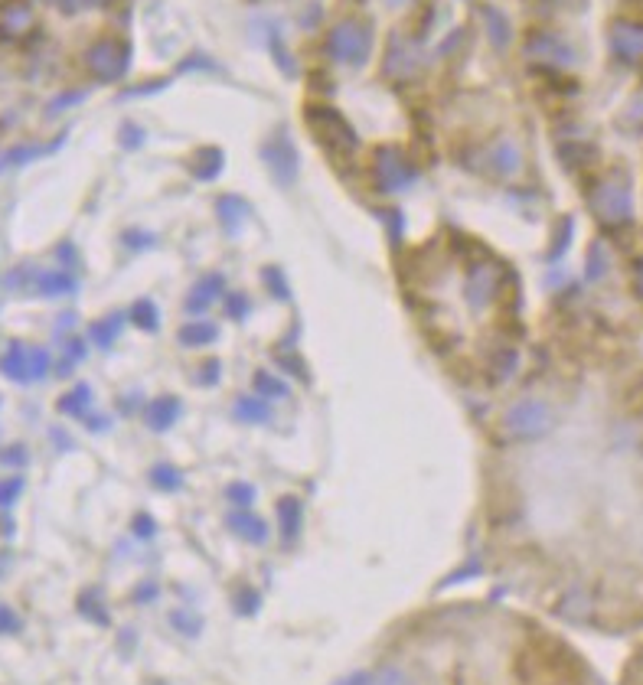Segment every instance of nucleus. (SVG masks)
<instances>
[{"label":"nucleus","instance_id":"nucleus-1","mask_svg":"<svg viewBox=\"0 0 643 685\" xmlns=\"http://www.w3.org/2000/svg\"><path fill=\"white\" fill-rule=\"evenodd\" d=\"M555 428V411L546 398H519L503 411L500 431L510 441H539L552 434Z\"/></svg>","mask_w":643,"mask_h":685},{"label":"nucleus","instance_id":"nucleus-2","mask_svg":"<svg viewBox=\"0 0 643 685\" xmlns=\"http://www.w3.org/2000/svg\"><path fill=\"white\" fill-rule=\"evenodd\" d=\"M591 213L611 229L630 222V216H634V196H630L627 180H621V177L601 180L595 190H591Z\"/></svg>","mask_w":643,"mask_h":685},{"label":"nucleus","instance_id":"nucleus-3","mask_svg":"<svg viewBox=\"0 0 643 685\" xmlns=\"http://www.w3.org/2000/svg\"><path fill=\"white\" fill-rule=\"evenodd\" d=\"M369 46H373V30L356 20L337 23L327 36V53L337 62H343V66H363L369 56Z\"/></svg>","mask_w":643,"mask_h":685},{"label":"nucleus","instance_id":"nucleus-4","mask_svg":"<svg viewBox=\"0 0 643 685\" xmlns=\"http://www.w3.org/2000/svg\"><path fill=\"white\" fill-rule=\"evenodd\" d=\"M307 121L314 124V131L320 134V141H327L333 151H343V154H353L356 147H360V137H356L353 124L346 121L337 108L330 105H311L304 111Z\"/></svg>","mask_w":643,"mask_h":685},{"label":"nucleus","instance_id":"nucleus-5","mask_svg":"<svg viewBox=\"0 0 643 685\" xmlns=\"http://www.w3.org/2000/svg\"><path fill=\"white\" fill-rule=\"evenodd\" d=\"M373 177L382 193H399L418 180V170L399 147H379L373 157Z\"/></svg>","mask_w":643,"mask_h":685},{"label":"nucleus","instance_id":"nucleus-6","mask_svg":"<svg viewBox=\"0 0 643 685\" xmlns=\"http://www.w3.org/2000/svg\"><path fill=\"white\" fill-rule=\"evenodd\" d=\"M500 284H503V271L493 265L490 258H480L474 261L471 268L464 274V301L471 310H487L493 301H497L500 294Z\"/></svg>","mask_w":643,"mask_h":685},{"label":"nucleus","instance_id":"nucleus-7","mask_svg":"<svg viewBox=\"0 0 643 685\" xmlns=\"http://www.w3.org/2000/svg\"><path fill=\"white\" fill-rule=\"evenodd\" d=\"M128 62H131V49L121 40H98L85 53V66L102 82H118L128 72Z\"/></svg>","mask_w":643,"mask_h":685},{"label":"nucleus","instance_id":"nucleus-8","mask_svg":"<svg viewBox=\"0 0 643 685\" xmlns=\"http://www.w3.org/2000/svg\"><path fill=\"white\" fill-rule=\"evenodd\" d=\"M526 56L546 69H565L575 62V49L568 46L562 36L536 30V33H529V40H526Z\"/></svg>","mask_w":643,"mask_h":685},{"label":"nucleus","instance_id":"nucleus-9","mask_svg":"<svg viewBox=\"0 0 643 685\" xmlns=\"http://www.w3.org/2000/svg\"><path fill=\"white\" fill-rule=\"evenodd\" d=\"M262 157L271 167V173H275L278 183H294V177H298V151H294V144L288 141V137L275 134L271 141H265Z\"/></svg>","mask_w":643,"mask_h":685},{"label":"nucleus","instance_id":"nucleus-10","mask_svg":"<svg viewBox=\"0 0 643 685\" xmlns=\"http://www.w3.org/2000/svg\"><path fill=\"white\" fill-rule=\"evenodd\" d=\"M487 167L490 173H497V177H516L519 170H523V147H519L513 137H497L487 151Z\"/></svg>","mask_w":643,"mask_h":685},{"label":"nucleus","instance_id":"nucleus-11","mask_svg":"<svg viewBox=\"0 0 643 685\" xmlns=\"http://www.w3.org/2000/svg\"><path fill=\"white\" fill-rule=\"evenodd\" d=\"M418 66H422V53H418V46L408 43V40H392L389 53H386V76L399 79V82L415 79Z\"/></svg>","mask_w":643,"mask_h":685},{"label":"nucleus","instance_id":"nucleus-12","mask_svg":"<svg viewBox=\"0 0 643 685\" xmlns=\"http://www.w3.org/2000/svg\"><path fill=\"white\" fill-rule=\"evenodd\" d=\"M611 49L617 59L640 62L643 59V23L617 20L611 27Z\"/></svg>","mask_w":643,"mask_h":685},{"label":"nucleus","instance_id":"nucleus-13","mask_svg":"<svg viewBox=\"0 0 643 685\" xmlns=\"http://www.w3.org/2000/svg\"><path fill=\"white\" fill-rule=\"evenodd\" d=\"M33 30H36V17L27 4H17L14 0V4L0 7V40L17 43L23 36H30Z\"/></svg>","mask_w":643,"mask_h":685},{"label":"nucleus","instance_id":"nucleus-14","mask_svg":"<svg viewBox=\"0 0 643 685\" xmlns=\"http://www.w3.org/2000/svg\"><path fill=\"white\" fill-rule=\"evenodd\" d=\"M0 372L14 382H33V346L10 343L7 353L0 356Z\"/></svg>","mask_w":643,"mask_h":685},{"label":"nucleus","instance_id":"nucleus-15","mask_svg":"<svg viewBox=\"0 0 643 685\" xmlns=\"http://www.w3.org/2000/svg\"><path fill=\"white\" fill-rule=\"evenodd\" d=\"M226 526L232 529V535H239V539H242V542H249V545H265V542H268V526H265V519L252 516L249 509H236V513H229Z\"/></svg>","mask_w":643,"mask_h":685},{"label":"nucleus","instance_id":"nucleus-16","mask_svg":"<svg viewBox=\"0 0 643 685\" xmlns=\"http://www.w3.org/2000/svg\"><path fill=\"white\" fill-rule=\"evenodd\" d=\"M222 294V278L219 274H209V278H200L193 284V291L187 297V310L190 314H203L206 307L216 304V297Z\"/></svg>","mask_w":643,"mask_h":685},{"label":"nucleus","instance_id":"nucleus-17","mask_svg":"<svg viewBox=\"0 0 643 685\" xmlns=\"http://www.w3.org/2000/svg\"><path fill=\"white\" fill-rule=\"evenodd\" d=\"M180 402L173 395H164V398H154L151 405H147V425H151L154 431H167L177 425L180 418Z\"/></svg>","mask_w":643,"mask_h":685},{"label":"nucleus","instance_id":"nucleus-18","mask_svg":"<svg viewBox=\"0 0 643 685\" xmlns=\"http://www.w3.org/2000/svg\"><path fill=\"white\" fill-rule=\"evenodd\" d=\"M278 519H281V539L284 542H294L301 532V522H304V506L298 496H284L278 503Z\"/></svg>","mask_w":643,"mask_h":685},{"label":"nucleus","instance_id":"nucleus-19","mask_svg":"<svg viewBox=\"0 0 643 685\" xmlns=\"http://www.w3.org/2000/svg\"><path fill=\"white\" fill-rule=\"evenodd\" d=\"M222 151L219 147H203L200 154L193 157V173H196V180H216L219 177V170H222Z\"/></svg>","mask_w":643,"mask_h":685},{"label":"nucleus","instance_id":"nucleus-20","mask_svg":"<svg viewBox=\"0 0 643 685\" xmlns=\"http://www.w3.org/2000/svg\"><path fill=\"white\" fill-rule=\"evenodd\" d=\"M216 336H219L216 323L196 320V323H187V327L180 330V343H183V346H206V343H213Z\"/></svg>","mask_w":643,"mask_h":685},{"label":"nucleus","instance_id":"nucleus-21","mask_svg":"<svg viewBox=\"0 0 643 685\" xmlns=\"http://www.w3.org/2000/svg\"><path fill=\"white\" fill-rule=\"evenodd\" d=\"M89 405H92L89 385H76V389L59 398V411H63V415H72V418H82L85 411H89Z\"/></svg>","mask_w":643,"mask_h":685},{"label":"nucleus","instance_id":"nucleus-22","mask_svg":"<svg viewBox=\"0 0 643 685\" xmlns=\"http://www.w3.org/2000/svg\"><path fill=\"white\" fill-rule=\"evenodd\" d=\"M236 415L242 421H252V425H265V421L271 418V405L265 402L262 395H258V398H239Z\"/></svg>","mask_w":643,"mask_h":685},{"label":"nucleus","instance_id":"nucleus-23","mask_svg":"<svg viewBox=\"0 0 643 685\" xmlns=\"http://www.w3.org/2000/svg\"><path fill=\"white\" fill-rule=\"evenodd\" d=\"M121 327H125V317H121V314H111V317L98 320L95 327H92V340H95L98 346H102V350H108V346L118 340Z\"/></svg>","mask_w":643,"mask_h":685},{"label":"nucleus","instance_id":"nucleus-24","mask_svg":"<svg viewBox=\"0 0 643 685\" xmlns=\"http://www.w3.org/2000/svg\"><path fill=\"white\" fill-rule=\"evenodd\" d=\"M484 20H487V33H490V40H493V46H506L510 43V36H513V27H510V20H506L500 10H493V7H487L484 10Z\"/></svg>","mask_w":643,"mask_h":685},{"label":"nucleus","instance_id":"nucleus-25","mask_svg":"<svg viewBox=\"0 0 643 685\" xmlns=\"http://www.w3.org/2000/svg\"><path fill=\"white\" fill-rule=\"evenodd\" d=\"M216 209H219L222 226H226L229 232H236V229H239V222H242V216L249 213V209H245V203H242L239 196H222Z\"/></svg>","mask_w":643,"mask_h":685},{"label":"nucleus","instance_id":"nucleus-26","mask_svg":"<svg viewBox=\"0 0 643 685\" xmlns=\"http://www.w3.org/2000/svg\"><path fill=\"white\" fill-rule=\"evenodd\" d=\"M72 288H76V281H72V274H66V271H46L40 278V294H46V297L69 294Z\"/></svg>","mask_w":643,"mask_h":685},{"label":"nucleus","instance_id":"nucleus-27","mask_svg":"<svg viewBox=\"0 0 643 685\" xmlns=\"http://www.w3.org/2000/svg\"><path fill=\"white\" fill-rule=\"evenodd\" d=\"M151 483L157 490H164V493H173V490H180L183 487V473L177 467H170V464H157L151 470Z\"/></svg>","mask_w":643,"mask_h":685},{"label":"nucleus","instance_id":"nucleus-28","mask_svg":"<svg viewBox=\"0 0 643 685\" xmlns=\"http://www.w3.org/2000/svg\"><path fill=\"white\" fill-rule=\"evenodd\" d=\"M128 317H131L134 327H141V330H147V333L160 327V314H157V307H154L151 301H138V304L131 307V314H128Z\"/></svg>","mask_w":643,"mask_h":685},{"label":"nucleus","instance_id":"nucleus-29","mask_svg":"<svg viewBox=\"0 0 643 685\" xmlns=\"http://www.w3.org/2000/svg\"><path fill=\"white\" fill-rule=\"evenodd\" d=\"M252 382H255V392L262 398H284V395H288V385L271 376V372H255Z\"/></svg>","mask_w":643,"mask_h":685},{"label":"nucleus","instance_id":"nucleus-30","mask_svg":"<svg viewBox=\"0 0 643 685\" xmlns=\"http://www.w3.org/2000/svg\"><path fill=\"white\" fill-rule=\"evenodd\" d=\"M170 624L177 627L183 637H200V630H203V620L193 614V610H173L170 614Z\"/></svg>","mask_w":643,"mask_h":685},{"label":"nucleus","instance_id":"nucleus-31","mask_svg":"<svg viewBox=\"0 0 643 685\" xmlns=\"http://www.w3.org/2000/svg\"><path fill=\"white\" fill-rule=\"evenodd\" d=\"M369 685H412V676L402 666H382L376 676H369Z\"/></svg>","mask_w":643,"mask_h":685},{"label":"nucleus","instance_id":"nucleus-32","mask_svg":"<svg viewBox=\"0 0 643 685\" xmlns=\"http://www.w3.org/2000/svg\"><path fill=\"white\" fill-rule=\"evenodd\" d=\"M23 493V480L20 477H10V480H0V509H10Z\"/></svg>","mask_w":643,"mask_h":685},{"label":"nucleus","instance_id":"nucleus-33","mask_svg":"<svg viewBox=\"0 0 643 685\" xmlns=\"http://www.w3.org/2000/svg\"><path fill=\"white\" fill-rule=\"evenodd\" d=\"M604 271H608V252H604V245H595L588 255V278L598 281L604 278Z\"/></svg>","mask_w":643,"mask_h":685},{"label":"nucleus","instance_id":"nucleus-34","mask_svg":"<svg viewBox=\"0 0 643 685\" xmlns=\"http://www.w3.org/2000/svg\"><path fill=\"white\" fill-rule=\"evenodd\" d=\"M572 232H575L572 219H562L559 235H555V242H552V248H549V258H552V261H555V258H562V252L568 248V242H572Z\"/></svg>","mask_w":643,"mask_h":685},{"label":"nucleus","instance_id":"nucleus-35","mask_svg":"<svg viewBox=\"0 0 643 685\" xmlns=\"http://www.w3.org/2000/svg\"><path fill=\"white\" fill-rule=\"evenodd\" d=\"M226 496L232 500V506L249 509V506H252V500H255V490L249 487V483H232V487L226 490Z\"/></svg>","mask_w":643,"mask_h":685},{"label":"nucleus","instance_id":"nucleus-36","mask_svg":"<svg viewBox=\"0 0 643 685\" xmlns=\"http://www.w3.org/2000/svg\"><path fill=\"white\" fill-rule=\"evenodd\" d=\"M493 376H497V379H506V376H510V372L516 369V353L513 350H503V353H497V359H493Z\"/></svg>","mask_w":643,"mask_h":685},{"label":"nucleus","instance_id":"nucleus-37","mask_svg":"<svg viewBox=\"0 0 643 685\" xmlns=\"http://www.w3.org/2000/svg\"><path fill=\"white\" fill-rule=\"evenodd\" d=\"M23 624H20V617L10 610L7 604H0V633H17Z\"/></svg>","mask_w":643,"mask_h":685},{"label":"nucleus","instance_id":"nucleus-38","mask_svg":"<svg viewBox=\"0 0 643 685\" xmlns=\"http://www.w3.org/2000/svg\"><path fill=\"white\" fill-rule=\"evenodd\" d=\"M265 281H268V288L275 291V297H281V301H284V297H288V284H281V274H278V268H268V271H265Z\"/></svg>","mask_w":643,"mask_h":685},{"label":"nucleus","instance_id":"nucleus-39","mask_svg":"<svg viewBox=\"0 0 643 685\" xmlns=\"http://www.w3.org/2000/svg\"><path fill=\"white\" fill-rule=\"evenodd\" d=\"M134 532H138V539H151V535L157 532V522L151 516H138L134 519Z\"/></svg>","mask_w":643,"mask_h":685},{"label":"nucleus","instance_id":"nucleus-40","mask_svg":"<svg viewBox=\"0 0 643 685\" xmlns=\"http://www.w3.org/2000/svg\"><path fill=\"white\" fill-rule=\"evenodd\" d=\"M229 314L242 320L245 314H249V301H245L242 294H232V297H229Z\"/></svg>","mask_w":643,"mask_h":685},{"label":"nucleus","instance_id":"nucleus-41","mask_svg":"<svg viewBox=\"0 0 643 685\" xmlns=\"http://www.w3.org/2000/svg\"><path fill=\"white\" fill-rule=\"evenodd\" d=\"M239 604H242V614H255L258 604H262V601H258V594L242 591V594H239Z\"/></svg>","mask_w":643,"mask_h":685},{"label":"nucleus","instance_id":"nucleus-42","mask_svg":"<svg viewBox=\"0 0 643 685\" xmlns=\"http://www.w3.org/2000/svg\"><path fill=\"white\" fill-rule=\"evenodd\" d=\"M0 460H4V464H23V460H27V451H23V447H10Z\"/></svg>","mask_w":643,"mask_h":685},{"label":"nucleus","instance_id":"nucleus-43","mask_svg":"<svg viewBox=\"0 0 643 685\" xmlns=\"http://www.w3.org/2000/svg\"><path fill=\"white\" fill-rule=\"evenodd\" d=\"M200 382H206V385H216V382H219V363H209V366H203V372H200Z\"/></svg>","mask_w":643,"mask_h":685},{"label":"nucleus","instance_id":"nucleus-44","mask_svg":"<svg viewBox=\"0 0 643 685\" xmlns=\"http://www.w3.org/2000/svg\"><path fill=\"white\" fill-rule=\"evenodd\" d=\"M337 685H369V676H366V672H353V676L340 679Z\"/></svg>","mask_w":643,"mask_h":685},{"label":"nucleus","instance_id":"nucleus-45","mask_svg":"<svg viewBox=\"0 0 643 685\" xmlns=\"http://www.w3.org/2000/svg\"><path fill=\"white\" fill-rule=\"evenodd\" d=\"M121 141L131 144V147H134V144H141V131H134V128H131V131H121Z\"/></svg>","mask_w":643,"mask_h":685},{"label":"nucleus","instance_id":"nucleus-46","mask_svg":"<svg viewBox=\"0 0 643 685\" xmlns=\"http://www.w3.org/2000/svg\"><path fill=\"white\" fill-rule=\"evenodd\" d=\"M637 291L643 297V258H640V265H637Z\"/></svg>","mask_w":643,"mask_h":685},{"label":"nucleus","instance_id":"nucleus-47","mask_svg":"<svg viewBox=\"0 0 643 685\" xmlns=\"http://www.w3.org/2000/svg\"><path fill=\"white\" fill-rule=\"evenodd\" d=\"M7 568H10V558H7V555H0V578L7 575Z\"/></svg>","mask_w":643,"mask_h":685},{"label":"nucleus","instance_id":"nucleus-48","mask_svg":"<svg viewBox=\"0 0 643 685\" xmlns=\"http://www.w3.org/2000/svg\"><path fill=\"white\" fill-rule=\"evenodd\" d=\"M85 4H92V7H98V4H108V0H85Z\"/></svg>","mask_w":643,"mask_h":685},{"label":"nucleus","instance_id":"nucleus-49","mask_svg":"<svg viewBox=\"0 0 643 685\" xmlns=\"http://www.w3.org/2000/svg\"><path fill=\"white\" fill-rule=\"evenodd\" d=\"M386 4H392V7H402V4H405V0H386Z\"/></svg>","mask_w":643,"mask_h":685},{"label":"nucleus","instance_id":"nucleus-50","mask_svg":"<svg viewBox=\"0 0 643 685\" xmlns=\"http://www.w3.org/2000/svg\"><path fill=\"white\" fill-rule=\"evenodd\" d=\"M46 4H56V0H46Z\"/></svg>","mask_w":643,"mask_h":685}]
</instances>
